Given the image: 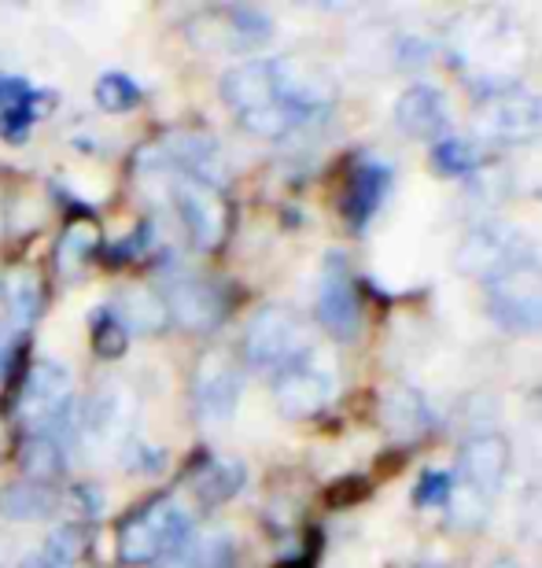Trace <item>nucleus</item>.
Segmentation results:
<instances>
[{"instance_id": "bb28decb", "label": "nucleus", "mask_w": 542, "mask_h": 568, "mask_svg": "<svg viewBox=\"0 0 542 568\" xmlns=\"http://www.w3.org/2000/svg\"><path fill=\"white\" fill-rule=\"evenodd\" d=\"M483 163H488V155L469 141L447 138L432 144V166L447 178H469V174H477Z\"/></svg>"}, {"instance_id": "f8f14e48", "label": "nucleus", "mask_w": 542, "mask_h": 568, "mask_svg": "<svg viewBox=\"0 0 542 568\" xmlns=\"http://www.w3.org/2000/svg\"><path fill=\"white\" fill-rule=\"evenodd\" d=\"M318 322L333 339L351 344L361 333V300L347 270L344 255H325L321 277H318Z\"/></svg>"}, {"instance_id": "c85d7f7f", "label": "nucleus", "mask_w": 542, "mask_h": 568, "mask_svg": "<svg viewBox=\"0 0 542 568\" xmlns=\"http://www.w3.org/2000/svg\"><path fill=\"white\" fill-rule=\"evenodd\" d=\"M454 498V480L443 469H425L421 480L413 484V503L428 509V506H447Z\"/></svg>"}, {"instance_id": "c756f323", "label": "nucleus", "mask_w": 542, "mask_h": 568, "mask_svg": "<svg viewBox=\"0 0 542 568\" xmlns=\"http://www.w3.org/2000/svg\"><path fill=\"white\" fill-rule=\"evenodd\" d=\"M78 554H82V536H78V528H63L44 542L41 565L44 568H71L78 561Z\"/></svg>"}, {"instance_id": "f3484780", "label": "nucleus", "mask_w": 542, "mask_h": 568, "mask_svg": "<svg viewBox=\"0 0 542 568\" xmlns=\"http://www.w3.org/2000/svg\"><path fill=\"white\" fill-rule=\"evenodd\" d=\"M391 119L406 138L436 144L439 133H443L447 122H450V108H447L443 89L425 85V82L402 89L399 100H395V108H391Z\"/></svg>"}, {"instance_id": "423d86ee", "label": "nucleus", "mask_w": 542, "mask_h": 568, "mask_svg": "<svg viewBox=\"0 0 542 568\" xmlns=\"http://www.w3.org/2000/svg\"><path fill=\"white\" fill-rule=\"evenodd\" d=\"M488 284V317L510 336L542 333V266L535 258L499 270Z\"/></svg>"}, {"instance_id": "0eeeda50", "label": "nucleus", "mask_w": 542, "mask_h": 568, "mask_svg": "<svg viewBox=\"0 0 542 568\" xmlns=\"http://www.w3.org/2000/svg\"><path fill=\"white\" fill-rule=\"evenodd\" d=\"M141 178L160 181L200 252H214V247L225 241V233H229V207H225L222 189L181 178V174H163V170H152V174H141Z\"/></svg>"}, {"instance_id": "7ed1b4c3", "label": "nucleus", "mask_w": 542, "mask_h": 568, "mask_svg": "<svg viewBox=\"0 0 542 568\" xmlns=\"http://www.w3.org/2000/svg\"><path fill=\"white\" fill-rule=\"evenodd\" d=\"M141 403L126 384L104 381L85 399V410L74 417V443L93 462H115L133 443Z\"/></svg>"}, {"instance_id": "9b49d317", "label": "nucleus", "mask_w": 542, "mask_h": 568, "mask_svg": "<svg viewBox=\"0 0 542 568\" xmlns=\"http://www.w3.org/2000/svg\"><path fill=\"white\" fill-rule=\"evenodd\" d=\"M244 395L241 366L229 351H207L192 373V406L203 425H229Z\"/></svg>"}, {"instance_id": "e433bc0d", "label": "nucleus", "mask_w": 542, "mask_h": 568, "mask_svg": "<svg viewBox=\"0 0 542 568\" xmlns=\"http://www.w3.org/2000/svg\"><path fill=\"white\" fill-rule=\"evenodd\" d=\"M539 200H542V189H539Z\"/></svg>"}, {"instance_id": "f03ea898", "label": "nucleus", "mask_w": 542, "mask_h": 568, "mask_svg": "<svg viewBox=\"0 0 542 568\" xmlns=\"http://www.w3.org/2000/svg\"><path fill=\"white\" fill-rule=\"evenodd\" d=\"M192 514L177 498H152L119 525L115 547L126 565H155L163 558H185L192 547Z\"/></svg>"}, {"instance_id": "a878e982", "label": "nucleus", "mask_w": 542, "mask_h": 568, "mask_svg": "<svg viewBox=\"0 0 542 568\" xmlns=\"http://www.w3.org/2000/svg\"><path fill=\"white\" fill-rule=\"evenodd\" d=\"M100 244V230L93 222H74L71 230L60 236V247H55V258H60V270L67 277H78L82 274V266L93 258Z\"/></svg>"}, {"instance_id": "393cba45", "label": "nucleus", "mask_w": 542, "mask_h": 568, "mask_svg": "<svg viewBox=\"0 0 542 568\" xmlns=\"http://www.w3.org/2000/svg\"><path fill=\"white\" fill-rule=\"evenodd\" d=\"M93 100H96V108H100V111H108V115H126V111H133V108L141 104L144 93H141V85L133 82L130 74L108 71V74H100V78H96Z\"/></svg>"}, {"instance_id": "1a4fd4ad", "label": "nucleus", "mask_w": 542, "mask_h": 568, "mask_svg": "<svg viewBox=\"0 0 542 568\" xmlns=\"http://www.w3.org/2000/svg\"><path fill=\"white\" fill-rule=\"evenodd\" d=\"M472 126L483 141L491 144H521L542 138V97L528 89H499V93H483L477 111H472Z\"/></svg>"}, {"instance_id": "b1692460", "label": "nucleus", "mask_w": 542, "mask_h": 568, "mask_svg": "<svg viewBox=\"0 0 542 568\" xmlns=\"http://www.w3.org/2000/svg\"><path fill=\"white\" fill-rule=\"evenodd\" d=\"M89 339H93V351L100 358H122L130 347V333L126 325L119 322V314L111 311L108 303H100L96 311H89Z\"/></svg>"}, {"instance_id": "a211bd4d", "label": "nucleus", "mask_w": 542, "mask_h": 568, "mask_svg": "<svg viewBox=\"0 0 542 568\" xmlns=\"http://www.w3.org/2000/svg\"><path fill=\"white\" fill-rule=\"evenodd\" d=\"M391 192V170L384 163H361L351 170L347 178V192H344V219L351 230H366V225L377 219L380 203L388 200Z\"/></svg>"}, {"instance_id": "f704fd0d", "label": "nucleus", "mask_w": 542, "mask_h": 568, "mask_svg": "<svg viewBox=\"0 0 542 568\" xmlns=\"http://www.w3.org/2000/svg\"><path fill=\"white\" fill-rule=\"evenodd\" d=\"M488 568H521V565H517V561H505V558H502V561H491Z\"/></svg>"}, {"instance_id": "ddd939ff", "label": "nucleus", "mask_w": 542, "mask_h": 568, "mask_svg": "<svg viewBox=\"0 0 542 568\" xmlns=\"http://www.w3.org/2000/svg\"><path fill=\"white\" fill-rule=\"evenodd\" d=\"M67 410H71V369L55 358H33L19 392V414L38 432Z\"/></svg>"}, {"instance_id": "c9c22d12", "label": "nucleus", "mask_w": 542, "mask_h": 568, "mask_svg": "<svg viewBox=\"0 0 542 568\" xmlns=\"http://www.w3.org/2000/svg\"><path fill=\"white\" fill-rule=\"evenodd\" d=\"M19 568H44V565H41V558H38V561H30V565H19Z\"/></svg>"}, {"instance_id": "20e7f679", "label": "nucleus", "mask_w": 542, "mask_h": 568, "mask_svg": "<svg viewBox=\"0 0 542 568\" xmlns=\"http://www.w3.org/2000/svg\"><path fill=\"white\" fill-rule=\"evenodd\" d=\"M181 30L192 49L203 55H247L274 41V19L244 4L200 8L181 22Z\"/></svg>"}, {"instance_id": "2f4dec72", "label": "nucleus", "mask_w": 542, "mask_h": 568, "mask_svg": "<svg viewBox=\"0 0 542 568\" xmlns=\"http://www.w3.org/2000/svg\"><path fill=\"white\" fill-rule=\"evenodd\" d=\"M488 498H480L477 491H461V498L454 503V520L458 525H469V528H480L483 525V517H488Z\"/></svg>"}, {"instance_id": "9d476101", "label": "nucleus", "mask_w": 542, "mask_h": 568, "mask_svg": "<svg viewBox=\"0 0 542 568\" xmlns=\"http://www.w3.org/2000/svg\"><path fill=\"white\" fill-rule=\"evenodd\" d=\"M524 258H535L532 241L505 222H483L477 230H469L466 241H461L454 252V263L461 274L483 277V281L494 277L505 266L524 263Z\"/></svg>"}, {"instance_id": "cd10ccee", "label": "nucleus", "mask_w": 542, "mask_h": 568, "mask_svg": "<svg viewBox=\"0 0 542 568\" xmlns=\"http://www.w3.org/2000/svg\"><path fill=\"white\" fill-rule=\"evenodd\" d=\"M41 281L38 274H16L8 281V306H11V314L19 317V322H30V317H38L41 311Z\"/></svg>"}, {"instance_id": "f257e3e1", "label": "nucleus", "mask_w": 542, "mask_h": 568, "mask_svg": "<svg viewBox=\"0 0 542 568\" xmlns=\"http://www.w3.org/2000/svg\"><path fill=\"white\" fill-rule=\"evenodd\" d=\"M450 55L469 82H477L483 93H499V89H513L521 74L524 41L517 22L502 11H472L461 19V30L450 33Z\"/></svg>"}, {"instance_id": "aec40b11", "label": "nucleus", "mask_w": 542, "mask_h": 568, "mask_svg": "<svg viewBox=\"0 0 542 568\" xmlns=\"http://www.w3.org/2000/svg\"><path fill=\"white\" fill-rule=\"evenodd\" d=\"M384 425H388L395 439H417L432 428V406L425 403L421 392L399 384V388H391L388 399H384Z\"/></svg>"}, {"instance_id": "4c0bfd02", "label": "nucleus", "mask_w": 542, "mask_h": 568, "mask_svg": "<svg viewBox=\"0 0 542 568\" xmlns=\"http://www.w3.org/2000/svg\"><path fill=\"white\" fill-rule=\"evenodd\" d=\"M0 443H4V436H0Z\"/></svg>"}, {"instance_id": "4468645a", "label": "nucleus", "mask_w": 542, "mask_h": 568, "mask_svg": "<svg viewBox=\"0 0 542 568\" xmlns=\"http://www.w3.org/2000/svg\"><path fill=\"white\" fill-rule=\"evenodd\" d=\"M336 377L318 358L296 362V366L274 373V403L285 417H314L333 403Z\"/></svg>"}, {"instance_id": "6ab92c4d", "label": "nucleus", "mask_w": 542, "mask_h": 568, "mask_svg": "<svg viewBox=\"0 0 542 568\" xmlns=\"http://www.w3.org/2000/svg\"><path fill=\"white\" fill-rule=\"evenodd\" d=\"M111 311L119 314V322L126 325V333H163L166 325H171V314H166V303L163 295H155L152 288H141V284H130V288H122L115 300L108 303Z\"/></svg>"}, {"instance_id": "72a5a7b5", "label": "nucleus", "mask_w": 542, "mask_h": 568, "mask_svg": "<svg viewBox=\"0 0 542 568\" xmlns=\"http://www.w3.org/2000/svg\"><path fill=\"white\" fill-rule=\"evenodd\" d=\"M413 568H450V565H443V561H417Z\"/></svg>"}, {"instance_id": "2eb2a0df", "label": "nucleus", "mask_w": 542, "mask_h": 568, "mask_svg": "<svg viewBox=\"0 0 542 568\" xmlns=\"http://www.w3.org/2000/svg\"><path fill=\"white\" fill-rule=\"evenodd\" d=\"M510 462H513V447L502 432H477V436H469L458 450L461 484L491 503V498L502 491L505 476H510Z\"/></svg>"}, {"instance_id": "473e14b6", "label": "nucleus", "mask_w": 542, "mask_h": 568, "mask_svg": "<svg viewBox=\"0 0 542 568\" xmlns=\"http://www.w3.org/2000/svg\"><path fill=\"white\" fill-rule=\"evenodd\" d=\"M532 414L542 422V388H535V392H532Z\"/></svg>"}, {"instance_id": "39448f33", "label": "nucleus", "mask_w": 542, "mask_h": 568, "mask_svg": "<svg viewBox=\"0 0 542 568\" xmlns=\"http://www.w3.org/2000/svg\"><path fill=\"white\" fill-rule=\"evenodd\" d=\"M244 358L263 373H280L314 358V333L292 306L269 303L252 314L244 328Z\"/></svg>"}, {"instance_id": "dca6fc26", "label": "nucleus", "mask_w": 542, "mask_h": 568, "mask_svg": "<svg viewBox=\"0 0 542 568\" xmlns=\"http://www.w3.org/2000/svg\"><path fill=\"white\" fill-rule=\"evenodd\" d=\"M166 314L171 322L192 328V333H207V328H218L222 317L229 314V300L214 281L185 274V277H171L163 292Z\"/></svg>"}, {"instance_id": "5701e85b", "label": "nucleus", "mask_w": 542, "mask_h": 568, "mask_svg": "<svg viewBox=\"0 0 542 568\" xmlns=\"http://www.w3.org/2000/svg\"><path fill=\"white\" fill-rule=\"evenodd\" d=\"M55 104H60V97H55L52 89H30L19 104L0 111V133L11 138V141H22L30 126H38V122H44L52 115Z\"/></svg>"}, {"instance_id": "4be33fe9", "label": "nucleus", "mask_w": 542, "mask_h": 568, "mask_svg": "<svg viewBox=\"0 0 542 568\" xmlns=\"http://www.w3.org/2000/svg\"><path fill=\"white\" fill-rule=\"evenodd\" d=\"M244 480H247L244 465L233 458H211L207 465L192 469V491L211 506L229 503V498L244 487Z\"/></svg>"}, {"instance_id": "6e6552de", "label": "nucleus", "mask_w": 542, "mask_h": 568, "mask_svg": "<svg viewBox=\"0 0 542 568\" xmlns=\"http://www.w3.org/2000/svg\"><path fill=\"white\" fill-rule=\"evenodd\" d=\"M152 170L203 181V185H214V189H222L225 178H229V163H225L222 144L214 141L211 133H200V130H177L163 144L144 148L141 174H152Z\"/></svg>"}, {"instance_id": "412c9836", "label": "nucleus", "mask_w": 542, "mask_h": 568, "mask_svg": "<svg viewBox=\"0 0 542 568\" xmlns=\"http://www.w3.org/2000/svg\"><path fill=\"white\" fill-rule=\"evenodd\" d=\"M60 509V495L52 491L49 484H38V480H19L0 491V517L8 520H44Z\"/></svg>"}, {"instance_id": "7c9ffc66", "label": "nucleus", "mask_w": 542, "mask_h": 568, "mask_svg": "<svg viewBox=\"0 0 542 568\" xmlns=\"http://www.w3.org/2000/svg\"><path fill=\"white\" fill-rule=\"evenodd\" d=\"M517 528L528 542H539L542 547V484H535L532 491L524 495L521 514H517Z\"/></svg>"}]
</instances>
